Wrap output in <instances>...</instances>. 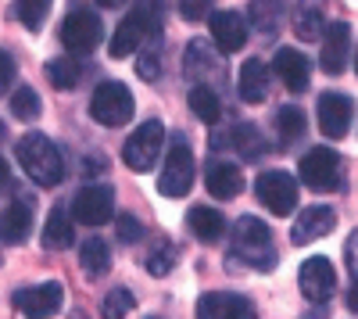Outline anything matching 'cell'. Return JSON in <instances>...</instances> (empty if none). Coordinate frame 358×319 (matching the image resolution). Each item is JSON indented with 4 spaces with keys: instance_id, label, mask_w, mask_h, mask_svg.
I'll return each mask as SVG.
<instances>
[{
    "instance_id": "obj_1",
    "label": "cell",
    "mask_w": 358,
    "mask_h": 319,
    "mask_svg": "<svg viewBox=\"0 0 358 319\" xmlns=\"http://www.w3.org/2000/svg\"><path fill=\"white\" fill-rule=\"evenodd\" d=\"M165 25V0H136V8L115 25L111 33V57L136 54L147 40H155Z\"/></svg>"
},
{
    "instance_id": "obj_2",
    "label": "cell",
    "mask_w": 358,
    "mask_h": 319,
    "mask_svg": "<svg viewBox=\"0 0 358 319\" xmlns=\"http://www.w3.org/2000/svg\"><path fill=\"white\" fill-rule=\"evenodd\" d=\"M18 162L25 169V176L40 187H57L65 180V158L54 148V140L43 133H29L18 143Z\"/></svg>"
},
{
    "instance_id": "obj_3",
    "label": "cell",
    "mask_w": 358,
    "mask_h": 319,
    "mask_svg": "<svg viewBox=\"0 0 358 319\" xmlns=\"http://www.w3.org/2000/svg\"><path fill=\"white\" fill-rule=\"evenodd\" d=\"M233 262H248L255 269H273L276 266V244L268 226L255 215L236 219L233 226Z\"/></svg>"
},
{
    "instance_id": "obj_4",
    "label": "cell",
    "mask_w": 358,
    "mask_h": 319,
    "mask_svg": "<svg viewBox=\"0 0 358 319\" xmlns=\"http://www.w3.org/2000/svg\"><path fill=\"white\" fill-rule=\"evenodd\" d=\"M133 94H129V86L126 83H118V79H108L101 83L94 97H90V115H94V122L108 126V129H118V126H126L133 119Z\"/></svg>"
},
{
    "instance_id": "obj_5",
    "label": "cell",
    "mask_w": 358,
    "mask_h": 319,
    "mask_svg": "<svg viewBox=\"0 0 358 319\" xmlns=\"http://www.w3.org/2000/svg\"><path fill=\"white\" fill-rule=\"evenodd\" d=\"M194 187V151L187 136H172V148L165 151V169H162V180L158 190L165 197H187Z\"/></svg>"
},
{
    "instance_id": "obj_6",
    "label": "cell",
    "mask_w": 358,
    "mask_h": 319,
    "mask_svg": "<svg viewBox=\"0 0 358 319\" xmlns=\"http://www.w3.org/2000/svg\"><path fill=\"white\" fill-rule=\"evenodd\" d=\"M297 176L308 190H319V194H330L341 187V158L337 151L330 148H308V155H301L297 162Z\"/></svg>"
},
{
    "instance_id": "obj_7",
    "label": "cell",
    "mask_w": 358,
    "mask_h": 319,
    "mask_svg": "<svg viewBox=\"0 0 358 319\" xmlns=\"http://www.w3.org/2000/svg\"><path fill=\"white\" fill-rule=\"evenodd\" d=\"M255 194L273 215H290L297 208V180L283 169L262 172V176L255 180Z\"/></svg>"
},
{
    "instance_id": "obj_8",
    "label": "cell",
    "mask_w": 358,
    "mask_h": 319,
    "mask_svg": "<svg viewBox=\"0 0 358 319\" xmlns=\"http://www.w3.org/2000/svg\"><path fill=\"white\" fill-rule=\"evenodd\" d=\"M165 148V126L162 122H143L136 126V133L126 140V148H122V162L133 169V172H147V169H155L158 155Z\"/></svg>"
},
{
    "instance_id": "obj_9",
    "label": "cell",
    "mask_w": 358,
    "mask_h": 319,
    "mask_svg": "<svg viewBox=\"0 0 358 319\" xmlns=\"http://www.w3.org/2000/svg\"><path fill=\"white\" fill-rule=\"evenodd\" d=\"M101 40H104V22H101L97 11L79 8V11H72V15L62 22V43H65V50H72V54L97 50Z\"/></svg>"
},
{
    "instance_id": "obj_10",
    "label": "cell",
    "mask_w": 358,
    "mask_h": 319,
    "mask_svg": "<svg viewBox=\"0 0 358 319\" xmlns=\"http://www.w3.org/2000/svg\"><path fill=\"white\" fill-rule=\"evenodd\" d=\"M72 215L83 226H101L115 215V190L111 183H90L83 190H76L72 197Z\"/></svg>"
},
{
    "instance_id": "obj_11",
    "label": "cell",
    "mask_w": 358,
    "mask_h": 319,
    "mask_svg": "<svg viewBox=\"0 0 358 319\" xmlns=\"http://www.w3.org/2000/svg\"><path fill=\"white\" fill-rule=\"evenodd\" d=\"M297 283H301V291L308 302H330L334 291H337V269L326 255H312L301 262V269H297Z\"/></svg>"
},
{
    "instance_id": "obj_12",
    "label": "cell",
    "mask_w": 358,
    "mask_h": 319,
    "mask_svg": "<svg viewBox=\"0 0 358 319\" xmlns=\"http://www.w3.org/2000/svg\"><path fill=\"white\" fill-rule=\"evenodd\" d=\"M315 119H319V129H322V136L341 140V136H348V129H351V119H355V101H351L348 94L326 90V94L319 97Z\"/></svg>"
},
{
    "instance_id": "obj_13",
    "label": "cell",
    "mask_w": 358,
    "mask_h": 319,
    "mask_svg": "<svg viewBox=\"0 0 358 319\" xmlns=\"http://www.w3.org/2000/svg\"><path fill=\"white\" fill-rule=\"evenodd\" d=\"M65 302V287L57 280H47V283H36V287H25V291L15 295V309L29 319H50Z\"/></svg>"
},
{
    "instance_id": "obj_14",
    "label": "cell",
    "mask_w": 358,
    "mask_h": 319,
    "mask_svg": "<svg viewBox=\"0 0 358 319\" xmlns=\"http://www.w3.org/2000/svg\"><path fill=\"white\" fill-rule=\"evenodd\" d=\"M348 54H351V25L348 22H330L322 36V50H319V65L326 76H341L348 69Z\"/></svg>"
},
{
    "instance_id": "obj_15",
    "label": "cell",
    "mask_w": 358,
    "mask_h": 319,
    "mask_svg": "<svg viewBox=\"0 0 358 319\" xmlns=\"http://www.w3.org/2000/svg\"><path fill=\"white\" fill-rule=\"evenodd\" d=\"M33 197L29 194H15L11 205L0 212V241L4 244H22L33 229Z\"/></svg>"
},
{
    "instance_id": "obj_16",
    "label": "cell",
    "mask_w": 358,
    "mask_h": 319,
    "mask_svg": "<svg viewBox=\"0 0 358 319\" xmlns=\"http://www.w3.org/2000/svg\"><path fill=\"white\" fill-rule=\"evenodd\" d=\"M273 69L276 76L283 79V86L290 94H301L308 90V83H312V62L301 54V50H294V47H280L276 57H273Z\"/></svg>"
},
{
    "instance_id": "obj_17",
    "label": "cell",
    "mask_w": 358,
    "mask_h": 319,
    "mask_svg": "<svg viewBox=\"0 0 358 319\" xmlns=\"http://www.w3.org/2000/svg\"><path fill=\"white\" fill-rule=\"evenodd\" d=\"M337 226V212L330 205H308L301 208V215L294 219V229H290V241L294 244H308V241H319L326 237L330 229Z\"/></svg>"
},
{
    "instance_id": "obj_18",
    "label": "cell",
    "mask_w": 358,
    "mask_h": 319,
    "mask_svg": "<svg viewBox=\"0 0 358 319\" xmlns=\"http://www.w3.org/2000/svg\"><path fill=\"white\" fill-rule=\"evenodd\" d=\"M334 0H301L290 15V25H294V36L297 40H322L330 22H326V8Z\"/></svg>"
},
{
    "instance_id": "obj_19",
    "label": "cell",
    "mask_w": 358,
    "mask_h": 319,
    "mask_svg": "<svg viewBox=\"0 0 358 319\" xmlns=\"http://www.w3.org/2000/svg\"><path fill=\"white\" fill-rule=\"evenodd\" d=\"M208 25H212V40L222 54H236L251 36L244 15H236V11H215L212 18H208Z\"/></svg>"
},
{
    "instance_id": "obj_20",
    "label": "cell",
    "mask_w": 358,
    "mask_h": 319,
    "mask_svg": "<svg viewBox=\"0 0 358 319\" xmlns=\"http://www.w3.org/2000/svg\"><path fill=\"white\" fill-rule=\"evenodd\" d=\"M204 187H208V194H212V197L229 201V197H236V194L244 190V176H241V169H236L233 162L212 158V162H208V169H204Z\"/></svg>"
},
{
    "instance_id": "obj_21",
    "label": "cell",
    "mask_w": 358,
    "mask_h": 319,
    "mask_svg": "<svg viewBox=\"0 0 358 319\" xmlns=\"http://www.w3.org/2000/svg\"><path fill=\"white\" fill-rule=\"evenodd\" d=\"M222 148H233V151H241L244 162H258L265 151H268V140L262 136L258 126L251 122H236L226 136H222Z\"/></svg>"
},
{
    "instance_id": "obj_22",
    "label": "cell",
    "mask_w": 358,
    "mask_h": 319,
    "mask_svg": "<svg viewBox=\"0 0 358 319\" xmlns=\"http://www.w3.org/2000/svg\"><path fill=\"white\" fill-rule=\"evenodd\" d=\"M236 86H241V97L248 104H262L268 97V65L262 57H248L241 65V76H236Z\"/></svg>"
},
{
    "instance_id": "obj_23",
    "label": "cell",
    "mask_w": 358,
    "mask_h": 319,
    "mask_svg": "<svg viewBox=\"0 0 358 319\" xmlns=\"http://www.w3.org/2000/svg\"><path fill=\"white\" fill-rule=\"evenodd\" d=\"M187 222H190L194 237H197L201 244H215V241H222V234H226V219H222V212L212 208V205H194L190 215H187Z\"/></svg>"
},
{
    "instance_id": "obj_24",
    "label": "cell",
    "mask_w": 358,
    "mask_h": 319,
    "mask_svg": "<svg viewBox=\"0 0 358 319\" xmlns=\"http://www.w3.org/2000/svg\"><path fill=\"white\" fill-rule=\"evenodd\" d=\"M79 266H83V273H86L90 280L104 276V273L111 269V248H108V241H101V237H86L83 248H79Z\"/></svg>"
},
{
    "instance_id": "obj_25",
    "label": "cell",
    "mask_w": 358,
    "mask_h": 319,
    "mask_svg": "<svg viewBox=\"0 0 358 319\" xmlns=\"http://www.w3.org/2000/svg\"><path fill=\"white\" fill-rule=\"evenodd\" d=\"M72 241H76V226H72L69 212L54 208L47 226H43V248L47 251H65V248H72Z\"/></svg>"
},
{
    "instance_id": "obj_26",
    "label": "cell",
    "mask_w": 358,
    "mask_h": 319,
    "mask_svg": "<svg viewBox=\"0 0 358 319\" xmlns=\"http://www.w3.org/2000/svg\"><path fill=\"white\" fill-rule=\"evenodd\" d=\"M190 111L197 115L201 122H208V126H215L219 119H222V104H219V94L212 90L208 83H194L190 86Z\"/></svg>"
},
{
    "instance_id": "obj_27",
    "label": "cell",
    "mask_w": 358,
    "mask_h": 319,
    "mask_svg": "<svg viewBox=\"0 0 358 319\" xmlns=\"http://www.w3.org/2000/svg\"><path fill=\"white\" fill-rule=\"evenodd\" d=\"M273 126H276L280 143H294V140H301V136H305V129H308L305 111H301V108H294V104H287V108H280V111H276Z\"/></svg>"
},
{
    "instance_id": "obj_28",
    "label": "cell",
    "mask_w": 358,
    "mask_h": 319,
    "mask_svg": "<svg viewBox=\"0 0 358 319\" xmlns=\"http://www.w3.org/2000/svg\"><path fill=\"white\" fill-rule=\"evenodd\" d=\"M47 79H50V86H57V90H72V86H79V79H83V65L76 62V57H54V62H47Z\"/></svg>"
},
{
    "instance_id": "obj_29",
    "label": "cell",
    "mask_w": 358,
    "mask_h": 319,
    "mask_svg": "<svg viewBox=\"0 0 358 319\" xmlns=\"http://www.w3.org/2000/svg\"><path fill=\"white\" fill-rule=\"evenodd\" d=\"M183 65H187V76H190V79H204L208 72H215V76H219V69H215V57L208 54V47H204L201 40H194V43L187 47V54H183Z\"/></svg>"
},
{
    "instance_id": "obj_30",
    "label": "cell",
    "mask_w": 358,
    "mask_h": 319,
    "mask_svg": "<svg viewBox=\"0 0 358 319\" xmlns=\"http://www.w3.org/2000/svg\"><path fill=\"white\" fill-rule=\"evenodd\" d=\"M133 309H136V298H133V291H126V287H115V291H108L104 302H101L104 319H126Z\"/></svg>"
},
{
    "instance_id": "obj_31",
    "label": "cell",
    "mask_w": 358,
    "mask_h": 319,
    "mask_svg": "<svg viewBox=\"0 0 358 319\" xmlns=\"http://www.w3.org/2000/svg\"><path fill=\"white\" fill-rule=\"evenodd\" d=\"M11 115L15 119H36L40 115V94L33 90V86H18V90L11 94Z\"/></svg>"
},
{
    "instance_id": "obj_32",
    "label": "cell",
    "mask_w": 358,
    "mask_h": 319,
    "mask_svg": "<svg viewBox=\"0 0 358 319\" xmlns=\"http://www.w3.org/2000/svg\"><path fill=\"white\" fill-rule=\"evenodd\" d=\"M50 4L54 0H15V8H18V18L25 22V29H36L47 22V15H50Z\"/></svg>"
},
{
    "instance_id": "obj_33",
    "label": "cell",
    "mask_w": 358,
    "mask_h": 319,
    "mask_svg": "<svg viewBox=\"0 0 358 319\" xmlns=\"http://www.w3.org/2000/svg\"><path fill=\"white\" fill-rule=\"evenodd\" d=\"M136 76L147 79V83H155L162 76V50L158 47H147L136 54Z\"/></svg>"
},
{
    "instance_id": "obj_34",
    "label": "cell",
    "mask_w": 358,
    "mask_h": 319,
    "mask_svg": "<svg viewBox=\"0 0 358 319\" xmlns=\"http://www.w3.org/2000/svg\"><path fill=\"white\" fill-rule=\"evenodd\" d=\"M215 0H179V15H183L187 22H204V18H212L215 11Z\"/></svg>"
},
{
    "instance_id": "obj_35",
    "label": "cell",
    "mask_w": 358,
    "mask_h": 319,
    "mask_svg": "<svg viewBox=\"0 0 358 319\" xmlns=\"http://www.w3.org/2000/svg\"><path fill=\"white\" fill-rule=\"evenodd\" d=\"M197 319H226V295H204L197 302Z\"/></svg>"
},
{
    "instance_id": "obj_36",
    "label": "cell",
    "mask_w": 358,
    "mask_h": 319,
    "mask_svg": "<svg viewBox=\"0 0 358 319\" xmlns=\"http://www.w3.org/2000/svg\"><path fill=\"white\" fill-rule=\"evenodd\" d=\"M172 262H176V248L172 244L169 248H158L151 258H147V273H151V276H165L172 269Z\"/></svg>"
},
{
    "instance_id": "obj_37",
    "label": "cell",
    "mask_w": 358,
    "mask_h": 319,
    "mask_svg": "<svg viewBox=\"0 0 358 319\" xmlns=\"http://www.w3.org/2000/svg\"><path fill=\"white\" fill-rule=\"evenodd\" d=\"M226 319H258V316L244 295H226Z\"/></svg>"
},
{
    "instance_id": "obj_38",
    "label": "cell",
    "mask_w": 358,
    "mask_h": 319,
    "mask_svg": "<svg viewBox=\"0 0 358 319\" xmlns=\"http://www.w3.org/2000/svg\"><path fill=\"white\" fill-rule=\"evenodd\" d=\"M115 229H118V241H122V244H133V241H140V237H143V226H140V219H136V215H118Z\"/></svg>"
},
{
    "instance_id": "obj_39",
    "label": "cell",
    "mask_w": 358,
    "mask_h": 319,
    "mask_svg": "<svg viewBox=\"0 0 358 319\" xmlns=\"http://www.w3.org/2000/svg\"><path fill=\"white\" fill-rule=\"evenodd\" d=\"M11 83H15V57L8 50H0V97L11 90Z\"/></svg>"
},
{
    "instance_id": "obj_40",
    "label": "cell",
    "mask_w": 358,
    "mask_h": 319,
    "mask_svg": "<svg viewBox=\"0 0 358 319\" xmlns=\"http://www.w3.org/2000/svg\"><path fill=\"white\" fill-rule=\"evenodd\" d=\"M344 262L351 269V280H358V229H351V237L344 241Z\"/></svg>"
},
{
    "instance_id": "obj_41",
    "label": "cell",
    "mask_w": 358,
    "mask_h": 319,
    "mask_svg": "<svg viewBox=\"0 0 358 319\" xmlns=\"http://www.w3.org/2000/svg\"><path fill=\"white\" fill-rule=\"evenodd\" d=\"M344 302H348V309L358 316V280H351V287H348V298H344Z\"/></svg>"
},
{
    "instance_id": "obj_42",
    "label": "cell",
    "mask_w": 358,
    "mask_h": 319,
    "mask_svg": "<svg viewBox=\"0 0 358 319\" xmlns=\"http://www.w3.org/2000/svg\"><path fill=\"white\" fill-rule=\"evenodd\" d=\"M97 4H101V8H126L129 0H97Z\"/></svg>"
},
{
    "instance_id": "obj_43",
    "label": "cell",
    "mask_w": 358,
    "mask_h": 319,
    "mask_svg": "<svg viewBox=\"0 0 358 319\" xmlns=\"http://www.w3.org/2000/svg\"><path fill=\"white\" fill-rule=\"evenodd\" d=\"M0 187H8V162L0 158Z\"/></svg>"
},
{
    "instance_id": "obj_44",
    "label": "cell",
    "mask_w": 358,
    "mask_h": 319,
    "mask_svg": "<svg viewBox=\"0 0 358 319\" xmlns=\"http://www.w3.org/2000/svg\"><path fill=\"white\" fill-rule=\"evenodd\" d=\"M0 140H4V122H0Z\"/></svg>"
},
{
    "instance_id": "obj_45",
    "label": "cell",
    "mask_w": 358,
    "mask_h": 319,
    "mask_svg": "<svg viewBox=\"0 0 358 319\" xmlns=\"http://www.w3.org/2000/svg\"><path fill=\"white\" fill-rule=\"evenodd\" d=\"M355 65H358V57H355Z\"/></svg>"
},
{
    "instance_id": "obj_46",
    "label": "cell",
    "mask_w": 358,
    "mask_h": 319,
    "mask_svg": "<svg viewBox=\"0 0 358 319\" xmlns=\"http://www.w3.org/2000/svg\"><path fill=\"white\" fill-rule=\"evenodd\" d=\"M151 319H158V316H151Z\"/></svg>"
}]
</instances>
